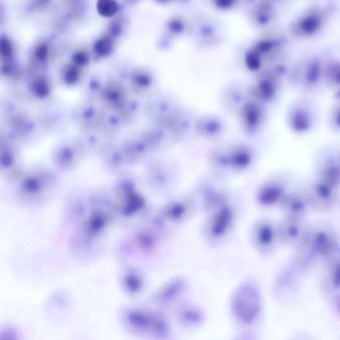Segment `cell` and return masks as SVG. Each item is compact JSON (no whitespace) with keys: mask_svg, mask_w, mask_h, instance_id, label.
I'll return each mask as SVG.
<instances>
[{"mask_svg":"<svg viewBox=\"0 0 340 340\" xmlns=\"http://www.w3.org/2000/svg\"><path fill=\"white\" fill-rule=\"evenodd\" d=\"M234 316L243 323L250 324L257 319L261 308L259 291L253 283L241 284L232 298Z\"/></svg>","mask_w":340,"mask_h":340,"instance_id":"1","label":"cell"},{"mask_svg":"<svg viewBox=\"0 0 340 340\" xmlns=\"http://www.w3.org/2000/svg\"><path fill=\"white\" fill-rule=\"evenodd\" d=\"M299 244L304 245L313 253L328 257L336 249L337 238L332 230L322 228L312 232H306Z\"/></svg>","mask_w":340,"mask_h":340,"instance_id":"2","label":"cell"},{"mask_svg":"<svg viewBox=\"0 0 340 340\" xmlns=\"http://www.w3.org/2000/svg\"><path fill=\"white\" fill-rule=\"evenodd\" d=\"M308 203L318 210L328 209L334 204L337 194L335 186L322 180L316 182L306 195Z\"/></svg>","mask_w":340,"mask_h":340,"instance_id":"3","label":"cell"},{"mask_svg":"<svg viewBox=\"0 0 340 340\" xmlns=\"http://www.w3.org/2000/svg\"><path fill=\"white\" fill-rule=\"evenodd\" d=\"M278 239L277 227L269 221H260L254 225L253 241L256 249L261 252L271 251Z\"/></svg>","mask_w":340,"mask_h":340,"instance_id":"4","label":"cell"},{"mask_svg":"<svg viewBox=\"0 0 340 340\" xmlns=\"http://www.w3.org/2000/svg\"><path fill=\"white\" fill-rule=\"evenodd\" d=\"M277 231L278 239L289 244L299 243L307 232L302 218L290 217L278 226Z\"/></svg>","mask_w":340,"mask_h":340,"instance_id":"5","label":"cell"},{"mask_svg":"<svg viewBox=\"0 0 340 340\" xmlns=\"http://www.w3.org/2000/svg\"><path fill=\"white\" fill-rule=\"evenodd\" d=\"M233 213L229 207H218L210 223V232L214 238H221L229 232L233 223Z\"/></svg>","mask_w":340,"mask_h":340,"instance_id":"6","label":"cell"},{"mask_svg":"<svg viewBox=\"0 0 340 340\" xmlns=\"http://www.w3.org/2000/svg\"><path fill=\"white\" fill-rule=\"evenodd\" d=\"M282 210L287 217L302 218L308 208V201L306 196L292 194L283 196L281 200Z\"/></svg>","mask_w":340,"mask_h":340,"instance_id":"7","label":"cell"},{"mask_svg":"<svg viewBox=\"0 0 340 340\" xmlns=\"http://www.w3.org/2000/svg\"><path fill=\"white\" fill-rule=\"evenodd\" d=\"M241 116L245 130L254 132L259 126L263 119V111L258 105L248 103L243 107Z\"/></svg>","mask_w":340,"mask_h":340,"instance_id":"8","label":"cell"},{"mask_svg":"<svg viewBox=\"0 0 340 340\" xmlns=\"http://www.w3.org/2000/svg\"><path fill=\"white\" fill-rule=\"evenodd\" d=\"M283 197L282 189L280 186L271 184L263 188L258 194V201L263 205H271L280 201Z\"/></svg>","mask_w":340,"mask_h":340,"instance_id":"9","label":"cell"},{"mask_svg":"<svg viewBox=\"0 0 340 340\" xmlns=\"http://www.w3.org/2000/svg\"><path fill=\"white\" fill-rule=\"evenodd\" d=\"M228 163L233 168L243 170L249 166L252 161L251 152L247 148L240 147L232 151L228 159Z\"/></svg>","mask_w":340,"mask_h":340,"instance_id":"10","label":"cell"},{"mask_svg":"<svg viewBox=\"0 0 340 340\" xmlns=\"http://www.w3.org/2000/svg\"><path fill=\"white\" fill-rule=\"evenodd\" d=\"M291 126L293 130L297 132L306 131L310 126V118L306 112L296 111L290 118Z\"/></svg>","mask_w":340,"mask_h":340,"instance_id":"11","label":"cell"},{"mask_svg":"<svg viewBox=\"0 0 340 340\" xmlns=\"http://www.w3.org/2000/svg\"><path fill=\"white\" fill-rule=\"evenodd\" d=\"M275 85L269 81H263L254 87V94L263 100H271L275 96Z\"/></svg>","mask_w":340,"mask_h":340,"instance_id":"12","label":"cell"},{"mask_svg":"<svg viewBox=\"0 0 340 340\" xmlns=\"http://www.w3.org/2000/svg\"><path fill=\"white\" fill-rule=\"evenodd\" d=\"M96 10L101 16H113L118 10V4L115 0H98Z\"/></svg>","mask_w":340,"mask_h":340,"instance_id":"13","label":"cell"},{"mask_svg":"<svg viewBox=\"0 0 340 340\" xmlns=\"http://www.w3.org/2000/svg\"><path fill=\"white\" fill-rule=\"evenodd\" d=\"M113 43L108 37H103L98 39L94 43V50L98 54L107 56L113 49Z\"/></svg>","mask_w":340,"mask_h":340,"instance_id":"14","label":"cell"},{"mask_svg":"<svg viewBox=\"0 0 340 340\" xmlns=\"http://www.w3.org/2000/svg\"><path fill=\"white\" fill-rule=\"evenodd\" d=\"M330 278L334 286L339 288V260H335L331 264Z\"/></svg>","mask_w":340,"mask_h":340,"instance_id":"15","label":"cell"},{"mask_svg":"<svg viewBox=\"0 0 340 340\" xmlns=\"http://www.w3.org/2000/svg\"><path fill=\"white\" fill-rule=\"evenodd\" d=\"M171 30L174 32H179L182 30V25L178 21H173L170 24Z\"/></svg>","mask_w":340,"mask_h":340,"instance_id":"16","label":"cell"},{"mask_svg":"<svg viewBox=\"0 0 340 340\" xmlns=\"http://www.w3.org/2000/svg\"><path fill=\"white\" fill-rule=\"evenodd\" d=\"M76 59L78 62L85 63L87 61V57L83 53H79V54H76Z\"/></svg>","mask_w":340,"mask_h":340,"instance_id":"17","label":"cell"},{"mask_svg":"<svg viewBox=\"0 0 340 340\" xmlns=\"http://www.w3.org/2000/svg\"><path fill=\"white\" fill-rule=\"evenodd\" d=\"M111 34H113L114 36H117V35L120 34L121 32V27L119 25H113L112 26L111 29Z\"/></svg>","mask_w":340,"mask_h":340,"instance_id":"18","label":"cell"},{"mask_svg":"<svg viewBox=\"0 0 340 340\" xmlns=\"http://www.w3.org/2000/svg\"><path fill=\"white\" fill-rule=\"evenodd\" d=\"M160 1H166V0H160Z\"/></svg>","mask_w":340,"mask_h":340,"instance_id":"19","label":"cell"}]
</instances>
